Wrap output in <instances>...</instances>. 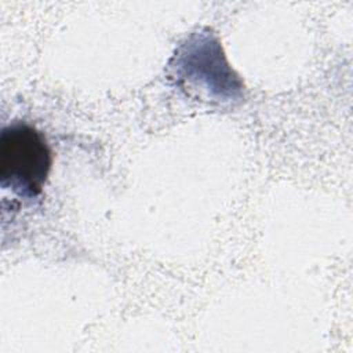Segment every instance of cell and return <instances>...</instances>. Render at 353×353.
<instances>
[{
  "instance_id": "6da1fadb",
  "label": "cell",
  "mask_w": 353,
  "mask_h": 353,
  "mask_svg": "<svg viewBox=\"0 0 353 353\" xmlns=\"http://www.w3.org/2000/svg\"><path fill=\"white\" fill-rule=\"evenodd\" d=\"M51 170V150L34 127L14 121L0 132V186L21 199L43 193Z\"/></svg>"
}]
</instances>
